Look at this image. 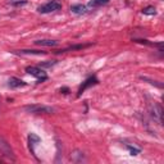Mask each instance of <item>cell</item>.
I'll return each instance as SVG.
<instances>
[{
	"label": "cell",
	"instance_id": "obj_14",
	"mask_svg": "<svg viewBox=\"0 0 164 164\" xmlns=\"http://www.w3.org/2000/svg\"><path fill=\"white\" fill-rule=\"evenodd\" d=\"M127 149L129 150V154H131L132 157H136V155H139L140 151H141L140 149H137V148H132V146H129V145H127Z\"/></svg>",
	"mask_w": 164,
	"mask_h": 164
},
{
	"label": "cell",
	"instance_id": "obj_4",
	"mask_svg": "<svg viewBox=\"0 0 164 164\" xmlns=\"http://www.w3.org/2000/svg\"><path fill=\"white\" fill-rule=\"evenodd\" d=\"M150 114L154 120H157L159 124H162V115H163V108L160 104L154 101V104L150 106Z\"/></svg>",
	"mask_w": 164,
	"mask_h": 164
},
{
	"label": "cell",
	"instance_id": "obj_6",
	"mask_svg": "<svg viewBox=\"0 0 164 164\" xmlns=\"http://www.w3.org/2000/svg\"><path fill=\"white\" fill-rule=\"evenodd\" d=\"M0 151H3L5 155H8L9 158H12V160H14V155H13V151L12 149L9 148V145H8L7 141H4L1 137H0Z\"/></svg>",
	"mask_w": 164,
	"mask_h": 164
},
{
	"label": "cell",
	"instance_id": "obj_11",
	"mask_svg": "<svg viewBox=\"0 0 164 164\" xmlns=\"http://www.w3.org/2000/svg\"><path fill=\"white\" fill-rule=\"evenodd\" d=\"M14 53L23 54V55H44L45 51H41V50H16Z\"/></svg>",
	"mask_w": 164,
	"mask_h": 164
},
{
	"label": "cell",
	"instance_id": "obj_2",
	"mask_svg": "<svg viewBox=\"0 0 164 164\" xmlns=\"http://www.w3.org/2000/svg\"><path fill=\"white\" fill-rule=\"evenodd\" d=\"M23 109L28 113H44V114H51L54 112V108L47 106V105H41V104H32V105H27Z\"/></svg>",
	"mask_w": 164,
	"mask_h": 164
},
{
	"label": "cell",
	"instance_id": "obj_7",
	"mask_svg": "<svg viewBox=\"0 0 164 164\" xmlns=\"http://www.w3.org/2000/svg\"><path fill=\"white\" fill-rule=\"evenodd\" d=\"M27 83H26L24 81H22L21 78H17V77H10L9 81H8V86H9L10 89H18V87H23V86H26Z\"/></svg>",
	"mask_w": 164,
	"mask_h": 164
},
{
	"label": "cell",
	"instance_id": "obj_1",
	"mask_svg": "<svg viewBox=\"0 0 164 164\" xmlns=\"http://www.w3.org/2000/svg\"><path fill=\"white\" fill-rule=\"evenodd\" d=\"M59 9H62V3H60L59 0H50V1H47L38 7L37 12L41 13V14H46V13H51V12H55Z\"/></svg>",
	"mask_w": 164,
	"mask_h": 164
},
{
	"label": "cell",
	"instance_id": "obj_16",
	"mask_svg": "<svg viewBox=\"0 0 164 164\" xmlns=\"http://www.w3.org/2000/svg\"><path fill=\"white\" fill-rule=\"evenodd\" d=\"M55 62H47V63H41L40 66L41 67H51V66H54Z\"/></svg>",
	"mask_w": 164,
	"mask_h": 164
},
{
	"label": "cell",
	"instance_id": "obj_13",
	"mask_svg": "<svg viewBox=\"0 0 164 164\" xmlns=\"http://www.w3.org/2000/svg\"><path fill=\"white\" fill-rule=\"evenodd\" d=\"M142 14H145V16H154V14H157V10H155L154 7H146V8L142 9Z\"/></svg>",
	"mask_w": 164,
	"mask_h": 164
},
{
	"label": "cell",
	"instance_id": "obj_15",
	"mask_svg": "<svg viewBox=\"0 0 164 164\" xmlns=\"http://www.w3.org/2000/svg\"><path fill=\"white\" fill-rule=\"evenodd\" d=\"M27 4V0H18V1H12V5L14 7H22Z\"/></svg>",
	"mask_w": 164,
	"mask_h": 164
},
{
	"label": "cell",
	"instance_id": "obj_12",
	"mask_svg": "<svg viewBox=\"0 0 164 164\" xmlns=\"http://www.w3.org/2000/svg\"><path fill=\"white\" fill-rule=\"evenodd\" d=\"M110 0H90L89 1V7L90 8H98V7H103L108 4Z\"/></svg>",
	"mask_w": 164,
	"mask_h": 164
},
{
	"label": "cell",
	"instance_id": "obj_17",
	"mask_svg": "<svg viewBox=\"0 0 164 164\" xmlns=\"http://www.w3.org/2000/svg\"><path fill=\"white\" fill-rule=\"evenodd\" d=\"M60 91H63V94H68V91H69V90H68L67 87H63V89H60Z\"/></svg>",
	"mask_w": 164,
	"mask_h": 164
},
{
	"label": "cell",
	"instance_id": "obj_5",
	"mask_svg": "<svg viewBox=\"0 0 164 164\" xmlns=\"http://www.w3.org/2000/svg\"><path fill=\"white\" fill-rule=\"evenodd\" d=\"M98 82H99V81L96 80V77H95V76L90 77L89 80H86V81L83 82V85H82L81 87H80V90H78V96H81V95L85 92V90H86V89H89V87H91V86L96 85Z\"/></svg>",
	"mask_w": 164,
	"mask_h": 164
},
{
	"label": "cell",
	"instance_id": "obj_8",
	"mask_svg": "<svg viewBox=\"0 0 164 164\" xmlns=\"http://www.w3.org/2000/svg\"><path fill=\"white\" fill-rule=\"evenodd\" d=\"M71 12L77 16H82V14H85V13H87V8L85 5H82V4H75V5L71 7Z\"/></svg>",
	"mask_w": 164,
	"mask_h": 164
},
{
	"label": "cell",
	"instance_id": "obj_10",
	"mask_svg": "<svg viewBox=\"0 0 164 164\" xmlns=\"http://www.w3.org/2000/svg\"><path fill=\"white\" fill-rule=\"evenodd\" d=\"M35 44L38 45V46H47V47H53V46H57L58 45V41L57 40H36Z\"/></svg>",
	"mask_w": 164,
	"mask_h": 164
},
{
	"label": "cell",
	"instance_id": "obj_9",
	"mask_svg": "<svg viewBox=\"0 0 164 164\" xmlns=\"http://www.w3.org/2000/svg\"><path fill=\"white\" fill-rule=\"evenodd\" d=\"M40 137H38L37 135H35V133H30L28 135V142H30V149H31L32 154L35 155V150H33V146H35L37 142H40Z\"/></svg>",
	"mask_w": 164,
	"mask_h": 164
},
{
	"label": "cell",
	"instance_id": "obj_3",
	"mask_svg": "<svg viewBox=\"0 0 164 164\" xmlns=\"http://www.w3.org/2000/svg\"><path fill=\"white\" fill-rule=\"evenodd\" d=\"M26 72L28 73V75L33 76L35 78H37V82H44L47 80V75L41 69V68L38 67H33V66H28L26 68Z\"/></svg>",
	"mask_w": 164,
	"mask_h": 164
}]
</instances>
